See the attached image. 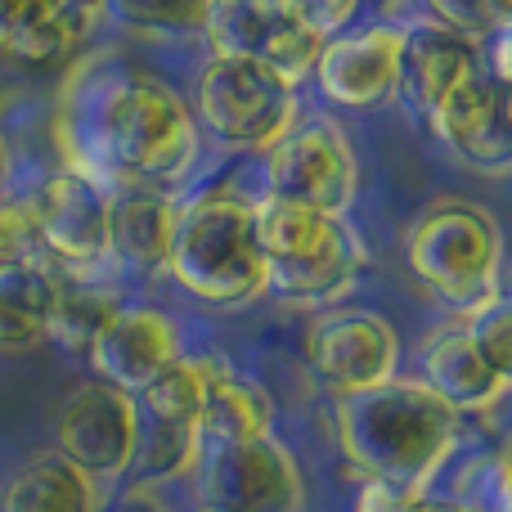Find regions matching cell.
Wrapping results in <instances>:
<instances>
[{"label":"cell","mask_w":512,"mask_h":512,"mask_svg":"<svg viewBox=\"0 0 512 512\" xmlns=\"http://www.w3.org/2000/svg\"><path fill=\"white\" fill-rule=\"evenodd\" d=\"M203 378H207V355H180L135 396V409H140V418H153V423L198 427Z\"/></svg>","instance_id":"cb8c5ba5"},{"label":"cell","mask_w":512,"mask_h":512,"mask_svg":"<svg viewBox=\"0 0 512 512\" xmlns=\"http://www.w3.org/2000/svg\"><path fill=\"white\" fill-rule=\"evenodd\" d=\"M68 171L99 189H171L198 162V122L176 86L117 59H90L59 113Z\"/></svg>","instance_id":"6da1fadb"},{"label":"cell","mask_w":512,"mask_h":512,"mask_svg":"<svg viewBox=\"0 0 512 512\" xmlns=\"http://www.w3.org/2000/svg\"><path fill=\"white\" fill-rule=\"evenodd\" d=\"M194 122L225 149L265 153L297 126V90L256 59L212 54L194 86Z\"/></svg>","instance_id":"8992f818"},{"label":"cell","mask_w":512,"mask_h":512,"mask_svg":"<svg viewBox=\"0 0 512 512\" xmlns=\"http://www.w3.org/2000/svg\"><path fill=\"white\" fill-rule=\"evenodd\" d=\"M95 23V0H0V54L23 68H50L72 59Z\"/></svg>","instance_id":"e0dca14e"},{"label":"cell","mask_w":512,"mask_h":512,"mask_svg":"<svg viewBox=\"0 0 512 512\" xmlns=\"http://www.w3.org/2000/svg\"><path fill=\"white\" fill-rule=\"evenodd\" d=\"M99 18L131 27V32H162V36H180V32H203L212 0H95Z\"/></svg>","instance_id":"484cf974"},{"label":"cell","mask_w":512,"mask_h":512,"mask_svg":"<svg viewBox=\"0 0 512 512\" xmlns=\"http://www.w3.org/2000/svg\"><path fill=\"white\" fill-rule=\"evenodd\" d=\"M423 126L468 171L508 176V167H512V95L486 68H477L463 86H454L450 95L427 113Z\"/></svg>","instance_id":"7c38bea8"},{"label":"cell","mask_w":512,"mask_h":512,"mask_svg":"<svg viewBox=\"0 0 512 512\" xmlns=\"http://www.w3.org/2000/svg\"><path fill=\"white\" fill-rule=\"evenodd\" d=\"M5 180H9V149H5V135H0V194H5Z\"/></svg>","instance_id":"d6a6232c"},{"label":"cell","mask_w":512,"mask_h":512,"mask_svg":"<svg viewBox=\"0 0 512 512\" xmlns=\"http://www.w3.org/2000/svg\"><path fill=\"white\" fill-rule=\"evenodd\" d=\"M180 355H185V342H180L176 319H167L153 306H122L104 324V333L90 342L86 360L95 369V382L140 396Z\"/></svg>","instance_id":"9a60e30c"},{"label":"cell","mask_w":512,"mask_h":512,"mask_svg":"<svg viewBox=\"0 0 512 512\" xmlns=\"http://www.w3.org/2000/svg\"><path fill=\"white\" fill-rule=\"evenodd\" d=\"M180 203L167 189H117L113 194V225H108V243H113V265L140 274H162L171 252V230H176Z\"/></svg>","instance_id":"d6986e66"},{"label":"cell","mask_w":512,"mask_h":512,"mask_svg":"<svg viewBox=\"0 0 512 512\" xmlns=\"http://www.w3.org/2000/svg\"><path fill=\"white\" fill-rule=\"evenodd\" d=\"M512 481H508V459L504 454H481L463 468V477L454 481L450 499L468 512H512Z\"/></svg>","instance_id":"4316f807"},{"label":"cell","mask_w":512,"mask_h":512,"mask_svg":"<svg viewBox=\"0 0 512 512\" xmlns=\"http://www.w3.org/2000/svg\"><path fill=\"white\" fill-rule=\"evenodd\" d=\"M477 68H481V41L436 23L432 14L400 23L396 99H405V104L414 108L418 122H427V113H432L454 86H463Z\"/></svg>","instance_id":"2e32d148"},{"label":"cell","mask_w":512,"mask_h":512,"mask_svg":"<svg viewBox=\"0 0 512 512\" xmlns=\"http://www.w3.org/2000/svg\"><path fill=\"white\" fill-rule=\"evenodd\" d=\"M198 427H180V423H153V418H140V441H135V463L144 481L162 486V481H180L194 472L198 463Z\"/></svg>","instance_id":"d4e9b609"},{"label":"cell","mask_w":512,"mask_h":512,"mask_svg":"<svg viewBox=\"0 0 512 512\" xmlns=\"http://www.w3.org/2000/svg\"><path fill=\"white\" fill-rule=\"evenodd\" d=\"M463 328H468L472 346L486 355L490 369H495L499 378H512V310L504 306V301H490L486 310L468 315Z\"/></svg>","instance_id":"f1b7e54d"},{"label":"cell","mask_w":512,"mask_h":512,"mask_svg":"<svg viewBox=\"0 0 512 512\" xmlns=\"http://www.w3.org/2000/svg\"><path fill=\"white\" fill-rule=\"evenodd\" d=\"M36 239L50 265L72 270V279H99V270L113 265V194L77 171H59L36 189L32 203Z\"/></svg>","instance_id":"30bf717a"},{"label":"cell","mask_w":512,"mask_h":512,"mask_svg":"<svg viewBox=\"0 0 512 512\" xmlns=\"http://www.w3.org/2000/svg\"><path fill=\"white\" fill-rule=\"evenodd\" d=\"M54 436H59V454L68 463H77L86 477H126L135 463V441H140L135 396L108 387V382H86L59 405Z\"/></svg>","instance_id":"8fae6325"},{"label":"cell","mask_w":512,"mask_h":512,"mask_svg":"<svg viewBox=\"0 0 512 512\" xmlns=\"http://www.w3.org/2000/svg\"><path fill=\"white\" fill-rule=\"evenodd\" d=\"M418 378L454 409V414H486L504 400L508 378H499L486 364V355L472 346L468 328H441L423 342Z\"/></svg>","instance_id":"ac0fdd59"},{"label":"cell","mask_w":512,"mask_h":512,"mask_svg":"<svg viewBox=\"0 0 512 512\" xmlns=\"http://www.w3.org/2000/svg\"><path fill=\"white\" fill-rule=\"evenodd\" d=\"M310 77L333 108L373 113L391 104L400 86V23H373L360 32L328 36Z\"/></svg>","instance_id":"5bb4252c"},{"label":"cell","mask_w":512,"mask_h":512,"mask_svg":"<svg viewBox=\"0 0 512 512\" xmlns=\"http://www.w3.org/2000/svg\"><path fill=\"white\" fill-rule=\"evenodd\" d=\"M274 405L252 378L234 373L221 355H207L203 378V409H198V441L203 445H234L270 436Z\"/></svg>","instance_id":"ffe728a7"},{"label":"cell","mask_w":512,"mask_h":512,"mask_svg":"<svg viewBox=\"0 0 512 512\" xmlns=\"http://www.w3.org/2000/svg\"><path fill=\"white\" fill-rule=\"evenodd\" d=\"M203 32L212 36L216 54L265 63L292 90L315 72V59L328 41L324 32H315L301 18L292 0H212Z\"/></svg>","instance_id":"9c48e42d"},{"label":"cell","mask_w":512,"mask_h":512,"mask_svg":"<svg viewBox=\"0 0 512 512\" xmlns=\"http://www.w3.org/2000/svg\"><path fill=\"white\" fill-rule=\"evenodd\" d=\"M337 445L369 481L427 490L459 441V414L423 378H391L355 396H337Z\"/></svg>","instance_id":"7a4b0ae2"},{"label":"cell","mask_w":512,"mask_h":512,"mask_svg":"<svg viewBox=\"0 0 512 512\" xmlns=\"http://www.w3.org/2000/svg\"><path fill=\"white\" fill-rule=\"evenodd\" d=\"M306 360L333 396H355L400 369V337L382 315L369 310H333L306 333Z\"/></svg>","instance_id":"4fadbf2b"},{"label":"cell","mask_w":512,"mask_h":512,"mask_svg":"<svg viewBox=\"0 0 512 512\" xmlns=\"http://www.w3.org/2000/svg\"><path fill=\"white\" fill-rule=\"evenodd\" d=\"M198 512H207V508H198Z\"/></svg>","instance_id":"836d02e7"},{"label":"cell","mask_w":512,"mask_h":512,"mask_svg":"<svg viewBox=\"0 0 512 512\" xmlns=\"http://www.w3.org/2000/svg\"><path fill=\"white\" fill-rule=\"evenodd\" d=\"M405 256L418 283L459 315H477L490 301H499L504 234L486 207L463 203V198H436L409 225Z\"/></svg>","instance_id":"5b68a950"},{"label":"cell","mask_w":512,"mask_h":512,"mask_svg":"<svg viewBox=\"0 0 512 512\" xmlns=\"http://www.w3.org/2000/svg\"><path fill=\"white\" fill-rule=\"evenodd\" d=\"M436 23L454 27V32L472 36V41H486L499 27H508L512 18V0H427Z\"/></svg>","instance_id":"83f0119b"},{"label":"cell","mask_w":512,"mask_h":512,"mask_svg":"<svg viewBox=\"0 0 512 512\" xmlns=\"http://www.w3.org/2000/svg\"><path fill=\"white\" fill-rule=\"evenodd\" d=\"M292 5L301 9V18H306L315 32L324 36H337L346 23L355 18V9H360V0H292Z\"/></svg>","instance_id":"1f68e13d"},{"label":"cell","mask_w":512,"mask_h":512,"mask_svg":"<svg viewBox=\"0 0 512 512\" xmlns=\"http://www.w3.org/2000/svg\"><path fill=\"white\" fill-rule=\"evenodd\" d=\"M59 274L63 270L50 261L0 265V351H27L45 342Z\"/></svg>","instance_id":"44dd1931"},{"label":"cell","mask_w":512,"mask_h":512,"mask_svg":"<svg viewBox=\"0 0 512 512\" xmlns=\"http://www.w3.org/2000/svg\"><path fill=\"white\" fill-rule=\"evenodd\" d=\"M265 162V198L315 207L328 216H346V207L360 194V162L351 140L337 122H306L288 126L270 149Z\"/></svg>","instance_id":"52a82bcc"},{"label":"cell","mask_w":512,"mask_h":512,"mask_svg":"<svg viewBox=\"0 0 512 512\" xmlns=\"http://www.w3.org/2000/svg\"><path fill=\"white\" fill-rule=\"evenodd\" d=\"M0 512H104L99 481L86 477L63 454L32 459L0 486Z\"/></svg>","instance_id":"7402d4cb"},{"label":"cell","mask_w":512,"mask_h":512,"mask_svg":"<svg viewBox=\"0 0 512 512\" xmlns=\"http://www.w3.org/2000/svg\"><path fill=\"white\" fill-rule=\"evenodd\" d=\"M14 261H45V252H41V239H36L32 207L23 198L0 194V265H14Z\"/></svg>","instance_id":"f546056e"},{"label":"cell","mask_w":512,"mask_h":512,"mask_svg":"<svg viewBox=\"0 0 512 512\" xmlns=\"http://www.w3.org/2000/svg\"><path fill=\"white\" fill-rule=\"evenodd\" d=\"M256 252L265 265V292L297 306H333L364 270V243L346 216L265 194L256 198Z\"/></svg>","instance_id":"277c9868"},{"label":"cell","mask_w":512,"mask_h":512,"mask_svg":"<svg viewBox=\"0 0 512 512\" xmlns=\"http://www.w3.org/2000/svg\"><path fill=\"white\" fill-rule=\"evenodd\" d=\"M167 274L194 301L221 310L265 297V265L256 252V198L234 185L203 189L176 212Z\"/></svg>","instance_id":"3957f363"},{"label":"cell","mask_w":512,"mask_h":512,"mask_svg":"<svg viewBox=\"0 0 512 512\" xmlns=\"http://www.w3.org/2000/svg\"><path fill=\"white\" fill-rule=\"evenodd\" d=\"M427 490H405L391 481H369L364 477L360 495H355V512H427Z\"/></svg>","instance_id":"4dcf8cb0"},{"label":"cell","mask_w":512,"mask_h":512,"mask_svg":"<svg viewBox=\"0 0 512 512\" xmlns=\"http://www.w3.org/2000/svg\"><path fill=\"white\" fill-rule=\"evenodd\" d=\"M122 310V301H117L113 288H104V283L95 279H72V274H59V297H54V310H50V342L63 346V351L81 355L90 351V342H95L99 333H104V324Z\"/></svg>","instance_id":"603a6c76"},{"label":"cell","mask_w":512,"mask_h":512,"mask_svg":"<svg viewBox=\"0 0 512 512\" xmlns=\"http://www.w3.org/2000/svg\"><path fill=\"white\" fill-rule=\"evenodd\" d=\"M198 508L207 512H301V468L274 436L203 445L194 463Z\"/></svg>","instance_id":"ba28073f"}]
</instances>
